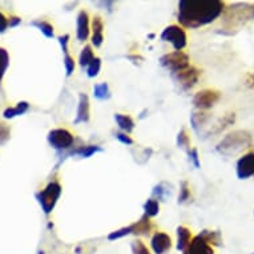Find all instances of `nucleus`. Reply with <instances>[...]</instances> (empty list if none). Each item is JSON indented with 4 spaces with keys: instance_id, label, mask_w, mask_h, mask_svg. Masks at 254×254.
Returning a JSON list of instances; mask_svg holds the SVG:
<instances>
[{
    "instance_id": "nucleus-11",
    "label": "nucleus",
    "mask_w": 254,
    "mask_h": 254,
    "mask_svg": "<svg viewBox=\"0 0 254 254\" xmlns=\"http://www.w3.org/2000/svg\"><path fill=\"white\" fill-rule=\"evenodd\" d=\"M182 254H214V250L213 246L206 244L200 236H196Z\"/></svg>"
},
{
    "instance_id": "nucleus-29",
    "label": "nucleus",
    "mask_w": 254,
    "mask_h": 254,
    "mask_svg": "<svg viewBox=\"0 0 254 254\" xmlns=\"http://www.w3.org/2000/svg\"><path fill=\"white\" fill-rule=\"evenodd\" d=\"M177 145L180 148H188L189 146V136L186 135L185 129H181L177 136Z\"/></svg>"
},
{
    "instance_id": "nucleus-24",
    "label": "nucleus",
    "mask_w": 254,
    "mask_h": 254,
    "mask_svg": "<svg viewBox=\"0 0 254 254\" xmlns=\"http://www.w3.org/2000/svg\"><path fill=\"white\" fill-rule=\"evenodd\" d=\"M101 69V60L99 57H95L92 60V63L86 67V75L88 77H96L99 75Z\"/></svg>"
},
{
    "instance_id": "nucleus-33",
    "label": "nucleus",
    "mask_w": 254,
    "mask_h": 254,
    "mask_svg": "<svg viewBox=\"0 0 254 254\" xmlns=\"http://www.w3.org/2000/svg\"><path fill=\"white\" fill-rule=\"evenodd\" d=\"M189 156H191L192 163L195 164L196 168H200V161H198V153H197V149L189 150Z\"/></svg>"
},
{
    "instance_id": "nucleus-10",
    "label": "nucleus",
    "mask_w": 254,
    "mask_h": 254,
    "mask_svg": "<svg viewBox=\"0 0 254 254\" xmlns=\"http://www.w3.org/2000/svg\"><path fill=\"white\" fill-rule=\"evenodd\" d=\"M237 176L240 178H249L254 176V152L242 156L237 163Z\"/></svg>"
},
{
    "instance_id": "nucleus-22",
    "label": "nucleus",
    "mask_w": 254,
    "mask_h": 254,
    "mask_svg": "<svg viewBox=\"0 0 254 254\" xmlns=\"http://www.w3.org/2000/svg\"><path fill=\"white\" fill-rule=\"evenodd\" d=\"M100 150L101 149L97 145H83L73 150L72 154H79V156H82V157H91L92 154L96 153V152H100Z\"/></svg>"
},
{
    "instance_id": "nucleus-26",
    "label": "nucleus",
    "mask_w": 254,
    "mask_h": 254,
    "mask_svg": "<svg viewBox=\"0 0 254 254\" xmlns=\"http://www.w3.org/2000/svg\"><path fill=\"white\" fill-rule=\"evenodd\" d=\"M189 200H191V189H189L188 182L182 181L181 189H180V196H178V202H180V204H184V202H186V201Z\"/></svg>"
},
{
    "instance_id": "nucleus-34",
    "label": "nucleus",
    "mask_w": 254,
    "mask_h": 254,
    "mask_svg": "<svg viewBox=\"0 0 254 254\" xmlns=\"http://www.w3.org/2000/svg\"><path fill=\"white\" fill-rule=\"evenodd\" d=\"M8 24L11 23L7 20L4 15H3V12H0V32H4L5 28L8 27Z\"/></svg>"
},
{
    "instance_id": "nucleus-9",
    "label": "nucleus",
    "mask_w": 254,
    "mask_h": 254,
    "mask_svg": "<svg viewBox=\"0 0 254 254\" xmlns=\"http://www.w3.org/2000/svg\"><path fill=\"white\" fill-rule=\"evenodd\" d=\"M150 248L154 254H165L172 248V240L167 233L157 231V233H154L150 240Z\"/></svg>"
},
{
    "instance_id": "nucleus-7",
    "label": "nucleus",
    "mask_w": 254,
    "mask_h": 254,
    "mask_svg": "<svg viewBox=\"0 0 254 254\" xmlns=\"http://www.w3.org/2000/svg\"><path fill=\"white\" fill-rule=\"evenodd\" d=\"M220 99V93L213 89H204L200 91L198 93H196L195 99H193V104L196 105V108H198L200 111H205V109L212 108Z\"/></svg>"
},
{
    "instance_id": "nucleus-13",
    "label": "nucleus",
    "mask_w": 254,
    "mask_h": 254,
    "mask_svg": "<svg viewBox=\"0 0 254 254\" xmlns=\"http://www.w3.org/2000/svg\"><path fill=\"white\" fill-rule=\"evenodd\" d=\"M77 39L80 41H85L89 36V19L85 11H80L77 15Z\"/></svg>"
},
{
    "instance_id": "nucleus-31",
    "label": "nucleus",
    "mask_w": 254,
    "mask_h": 254,
    "mask_svg": "<svg viewBox=\"0 0 254 254\" xmlns=\"http://www.w3.org/2000/svg\"><path fill=\"white\" fill-rule=\"evenodd\" d=\"M116 139H117L121 144H124V145H132V144H133V140H132L131 137L128 136L127 133H123V132L116 133Z\"/></svg>"
},
{
    "instance_id": "nucleus-32",
    "label": "nucleus",
    "mask_w": 254,
    "mask_h": 254,
    "mask_svg": "<svg viewBox=\"0 0 254 254\" xmlns=\"http://www.w3.org/2000/svg\"><path fill=\"white\" fill-rule=\"evenodd\" d=\"M39 27H40L41 31L46 33V36H48V37L54 36V27H52L51 24L44 23V22H43V23L39 24Z\"/></svg>"
},
{
    "instance_id": "nucleus-17",
    "label": "nucleus",
    "mask_w": 254,
    "mask_h": 254,
    "mask_svg": "<svg viewBox=\"0 0 254 254\" xmlns=\"http://www.w3.org/2000/svg\"><path fill=\"white\" fill-rule=\"evenodd\" d=\"M198 236L202 238V240L209 244L210 246H220L223 244V238H221V234H220V231H216V230H202L198 234Z\"/></svg>"
},
{
    "instance_id": "nucleus-15",
    "label": "nucleus",
    "mask_w": 254,
    "mask_h": 254,
    "mask_svg": "<svg viewBox=\"0 0 254 254\" xmlns=\"http://www.w3.org/2000/svg\"><path fill=\"white\" fill-rule=\"evenodd\" d=\"M192 241V233L186 226L177 227V250L184 253Z\"/></svg>"
},
{
    "instance_id": "nucleus-35",
    "label": "nucleus",
    "mask_w": 254,
    "mask_h": 254,
    "mask_svg": "<svg viewBox=\"0 0 254 254\" xmlns=\"http://www.w3.org/2000/svg\"><path fill=\"white\" fill-rule=\"evenodd\" d=\"M68 39H69L68 35L60 37V44H61V47H63V51L65 52V54H68V41H69Z\"/></svg>"
},
{
    "instance_id": "nucleus-2",
    "label": "nucleus",
    "mask_w": 254,
    "mask_h": 254,
    "mask_svg": "<svg viewBox=\"0 0 254 254\" xmlns=\"http://www.w3.org/2000/svg\"><path fill=\"white\" fill-rule=\"evenodd\" d=\"M252 145V136L245 131H236L229 133L217 145V150L225 156H233L242 152Z\"/></svg>"
},
{
    "instance_id": "nucleus-28",
    "label": "nucleus",
    "mask_w": 254,
    "mask_h": 254,
    "mask_svg": "<svg viewBox=\"0 0 254 254\" xmlns=\"http://www.w3.org/2000/svg\"><path fill=\"white\" fill-rule=\"evenodd\" d=\"M132 253L133 254H150V252L148 250V248H146L144 242H141V241L137 240L132 244Z\"/></svg>"
},
{
    "instance_id": "nucleus-18",
    "label": "nucleus",
    "mask_w": 254,
    "mask_h": 254,
    "mask_svg": "<svg viewBox=\"0 0 254 254\" xmlns=\"http://www.w3.org/2000/svg\"><path fill=\"white\" fill-rule=\"evenodd\" d=\"M153 229V224L150 223L149 217L141 218L140 221L135 223V234H144V236H148L150 231Z\"/></svg>"
},
{
    "instance_id": "nucleus-6",
    "label": "nucleus",
    "mask_w": 254,
    "mask_h": 254,
    "mask_svg": "<svg viewBox=\"0 0 254 254\" xmlns=\"http://www.w3.org/2000/svg\"><path fill=\"white\" fill-rule=\"evenodd\" d=\"M48 141L50 144L54 146L55 149L57 150H65L69 149L75 142V137L72 136V133L67 129H54L50 132L48 135Z\"/></svg>"
},
{
    "instance_id": "nucleus-4",
    "label": "nucleus",
    "mask_w": 254,
    "mask_h": 254,
    "mask_svg": "<svg viewBox=\"0 0 254 254\" xmlns=\"http://www.w3.org/2000/svg\"><path fill=\"white\" fill-rule=\"evenodd\" d=\"M161 39L164 41H168L173 46V48L176 51H182L186 47V33L184 31V28L176 24L169 26L163 31L161 33Z\"/></svg>"
},
{
    "instance_id": "nucleus-27",
    "label": "nucleus",
    "mask_w": 254,
    "mask_h": 254,
    "mask_svg": "<svg viewBox=\"0 0 254 254\" xmlns=\"http://www.w3.org/2000/svg\"><path fill=\"white\" fill-rule=\"evenodd\" d=\"M8 61H9V57H8V54H7V51L3 50V48H0V80H1V77L4 75L5 69L8 67Z\"/></svg>"
},
{
    "instance_id": "nucleus-23",
    "label": "nucleus",
    "mask_w": 254,
    "mask_h": 254,
    "mask_svg": "<svg viewBox=\"0 0 254 254\" xmlns=\"http://www.w3.org/2000/svg\"><path fill=\"white\" fill-rule=\"evenodd\" d=\"M144 210H145L146 217H154V216H157L160 212L159 201L153 200V198L148 200L145 202V205H144Z\"/></svg>"
},
{
    "instance_id": "nucleus-8",
    "label": "nucleus",
    "mask_w": 254,
    "mask_h": 254,
    "mask_svg": "<svg viewBox=\"0 0 254 254\" xmlns=\"http://www.w3.org/2000/svg\"><path fill=\"white\" fill-rule=\"evenodd\" d=\"M200 73L201 71L200 69L195 68V67H189V68H186L185 71H182V72L177 73V75H174V79H176V82L181 85L182 89H191L193 86L197 84L198 82V77H200Z\"/></svg>"
},
{
    "instance_id": "nucleus-12",
    "label": "nucleus",
    "mask_w": 254,
    "mask_h": 254,
    "mask_svg": "<svg viewBox=\"0 0 254 254\" xmlns=\"http://www.w3.org/2000/svg\"><path fill=\"white\" fill-rule=\"evenodd\" d=\"M89 100L85 93H80L79 97V108H77V116L75 118V124L88 123L89 121Z\"/></svg>"
},
{
    "instance_id": "nucleus-5",
    "label": "nucleus",
    "mask_w": 254,
    "mask_h": 254,
    "mask_svg": "<svg viewBox=\"0 0 254 254\" xmlns=\"http://www.w3.org/2000/svg\"><path fill=\"white\" fill-rule=\"evenodd\" d=\"M60 195H61V186H60L59 182H51V184H48L46 189L39 195L40 204L47 214H50L52 212V209L55 208V205L59 200Z\"/></svg>"
},
{
    "instance_id": "nucleus-25",
    "label": "nucleus",
    "mask_w": 254,
    "mask_h": 254,
    "mask_svg": "<svg viewBox=\"0 0 254 254\" xmlns=\"http://www.w3.org/2000/svg\"><path fill=\"white\" fill-rule=\"evenodd\" d=\"M208 113H202V112H200V113H195L192 116V125H193V128H195L196 131H198V127L204 125V124L208 121Z\"/></svg>"
},
{
    "instance_id": "nucleus-3",
    "label": "nucleus",
    "mask_w": 254,
    "mask_h": 254,
    "mask_svg": "<svg viewBox=\"0 0 254 254\" xmlns=\"http://www.w3.org/2000/svg\"><path fill=\"white\" fill-rule=\"evenodd\" d=\"M160 61L164 68H167L173 73V76L189 68V56L184 54L182 51H174L170 54L164 55Z\"/></svg>"
},
{
    "instance_id": "nucleus-20",
    "label": "nucleus",
    "mask_w": 254,
    "mask_h": 254,
    "mask_svg": "<svg viewBox=\"0 0 254 254\" xmlns=\"http://www.w3.org/2000/svg\"><path fill=\"white\" fill-rule=\"evenodd\" d=\"M95 57L96 56L95 54H93V51H92V47L85 46L84 47V50L82 51V54H80V57H79V64H80V67L86 68Z\"/></svg>"
},
{
    "instance_id": "nucleus-1",
    "label": "nucleus",
    "mask_w": 254,
    "mask_h": 254,
    "mask_svg": "<svg viewBox=\"0 0 254 254\" xmlns=\"http://www.w3.org/2000/svg\"><path fill=\"white\" fill-rule=\"evenodd\" d=\"M220 0H182L178 3V23L185 28H200L213 23L223 14Z\"/></svg>"
},
{
    "instance_id": "nucleus-30",
    "label": "nucleus",
    "mask_w": 254,
    "mask_h": 254,
    "mask_svg": "<svg viewBox=\"0 0 254 254\" xmlns=\"http://www.w3.org/2000/svg\"><path fill=\"white\" fill-rule=\"evenodd\" d=\"M64 65H65L67 76H71L73 71H75V60H73L68 54H65V59H64Z\"/></svg>"
},
{
    "instance_id": "nucleus-14",
    "label": "nucleus",
    "mask_w": 254,
    "mask_h": 254,
    "mask_svg": "<svg viewBox=\"0 0 254 254\" xmlns=\"http://www.w3.org/2000/svg\"><path fill=\"white\" fill-rule=\"evenodd\" d=\"M103 29H104V23L101 20L100 16H95L92 20V44L95 47H100L104 41V35H103Z\"/></svg>"
},
{
    "instance_id": "nucleus-16",
    "label": "nucleus",
    "mask_w": 254,
    "mask_h": 254,
    "mask_svg": "<svg viewBox=\"0 0 254 254\" xmlns=\"http://www.w3.org/2000/svg\"><path fill=\"white\" fill-rule=\"evenodd\" d=\"M114 120H116L118 128H120L124 133H127V135L128 133H131V132L135 129V121H133L131 116H128V114H114Z\"/></svg>"
},
{
    "instance_id": "nucleus-21",
    "label": "nucleus",
    "mask_w": 254,
    "mask_h": 254,
    "mask_svg": "<svg viewBox=\"0 0 254 254\" xmlns=\"http://www.w3.org/2000/svg\"><path fill=\"white\" fill-rule=\"evenodd\" d=\"M129 234H135V224H132L129 226L123 227V229H118L116 231H112L108 236L109 241L118 240V238H123L125 236H129Z\"/></svg>"
},
{
    "instance_id": "nucleus-19",
    "label": "nucleus",
    "mask_w": 254,
    "mask_h": 254,
    "mask_svg": "<svg viewBox=\"0 0 254 254\" xmlns=\"http://www.w3.org/2000/svg\"><path fill=\"white\" fill-rule=\"evenodd\" d=\"M93 95L97 100H108L111 97L109 86L107 83H99L93 86Z\"/></svg>"
}]
</instances>
